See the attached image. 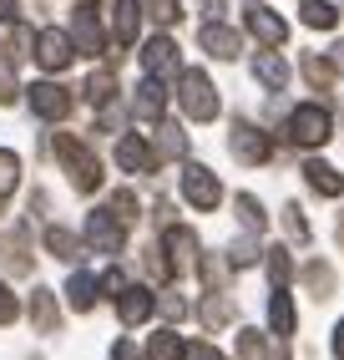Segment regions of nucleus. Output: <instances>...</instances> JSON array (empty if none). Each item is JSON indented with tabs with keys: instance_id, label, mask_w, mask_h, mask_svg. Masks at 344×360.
Returning a JSON list of instances; mask_svg holds the SVG:
<instances>
[{
	"instance_id": "nucleus-45",
	"label": "nucleus",
	"mask_w": 344,
	"mask_h": 360,
	"mask_svg": "<svg viewBox=\"0 0 344 360\" xmlns=\"http://www.w3.org/2000/svg\"><path fill=\"white\" fill-rule=\"evenodd\" d=\"M112 360H147V355H137L132 340H117V345H112Z\"/></svg>"
},
{
	"instance_id": "nucleus-37",
	"label": "nucleus",
	"mask_w": 344,
	"mask_h": 360,
	"mask_svg": "<svg viewBox=\"0 0 344 360\" xmlns=\"http://www.w3.org/2000/svg\"><path fill=\"white\" fill-rule=\"evenodd\" d=\"M107 208H112V213H117V219H121V224H127V229L137 224V193H132V188H117V193H112V203H107Z\"/></svg>"
},
{
	"instance_id": "nucleus-34",
	"label": "nucleus",
	"mask_w": 344,
	"mask_h": 360,
	"mask_svg": "<svg viewBox=\"0 0 344 360\" xmlns=\"http://www.w3.org/2000/svg\"><path fill=\"white\" fill-rule=\"evenodd\" d=\"M198 269H203V284H208V290H228V269H233L228 259L203 254V259H198Z\"/></svg>"
},
{
	"instance_id": "nucleus-47",
	"label": "nucleus",
	"mask_w": 344,
	"mask_h": 360,
	"mask_svg": "<svg viewBox=\"0 0 344 360\" xmlns=\"http://www.w3.org/2000/svg\"><path fill=\"white\" fill-rule=\"evenodd\" d=\"M0 20L15 26V20H20V0H0Z\"/></svg>"
},
{
	"instance_id": "nucleus-40",
	"label": "nucleus",
	"mask_w": 344,
	"mask_h": 360,
	"mask_svg": "<svg viewBox=\"0 0 344 360\" xmlns=\"http://www.w3.org/2000/svg\"><path fill=\"white\" fill-rule=\"evenodd\" d=\"M142 11H147V15H152V20H157V26H172V20H178V15H183V6H178V0H142Z\"/></svg>"
},
{
	"instance_id": "nucleus-46",
	"label": "nucleus",
	"mask_w": 344,
	"mask_h": 360,
	"mask_svg": "<svg viewBox=\"0 0 344 360\" xmlns=\"http://www.w3.org/2000/svg\"><path fill=\"white\" fill-rule=\"evenodd\" d=\"M187 360H223V355H218L213 345H203V340H198V345H187Z\"/></svg>"
},
{
	"instance_id": "nucleus-20",
	"label": "nucleus",
	"mask_w": 344,
	"mask_h": 360,
	"mask_svg": "<svg viewBox=\"0 0 344 360\" xmlns=\"http://www.w3.org/2000/svg\"><path fill=\"white\" fill-rule=\"evenodd\" d=\"M96 290H102V284H96L91 274H81V269H77V274L66 279V304L77 309V315H91V309H96V300H102Z\"/></svg>"
},
{
	"instance_id": "nucleus-32",
	"label": "nucleus",
	"mask_w": 344,
	"mask_h": 360,
	"mask_svg": "<svg viewBox=\"0 0 344 360\" xmlns=\"http://www.w3.org/2000/svg\"><path fill=\"white\" fill-rule=\"evenodd\" d=\"M233 320V300H223V290H208V300H203V325L208 330H223Z\"/></svg>"
},
{
	"instance_id": "nucleus-49",
	"label": "nucleus",
	"mask_w": 344,
	"mask_h": 360,
	"mask_svg": "<svg viewBox=\"0 0 344 360\" xmlns=\"http://www.w3.org/2000/svg\"><path fill=\"white\" fill-rule=\"evenodd\" d=\"M198 6H203V15H208V20L223 15V0H198Z\"/></svg>"
},
{
	"instance_id": "nucleus-6",
	"label": "nucleus",
	"mask_w": 344,
	"mask_h": 360,
	"mask_svg": "<svg viewBox=\"0 0 344 360\" xmlns=\"http://www.w3.org/2000/svg\"><path fill=\"white\" fill-rule=\"evenodd\" d=\"M31 56H36V66L41 71H66L71 61H77V41H71L66 31H56V26H46V31H36V46H31Z\"/></svg>"
},
{
	"instance_id": "nucleus-1",
	"label": "nucleus",
	"mask_w": 344,
	"mask_h": 360,
	"mask_svg": "<svg viewBox=\"0 0 344 360\" xmlns=\"http://www.w3.org/2000/svg\"><path fill=\"white\" fill-rule=\"evenodd\" d=\"M51 153H56V162L66 167V178H71L77 193H96V188H102V158H96L81 137L56 132V137H51Z\"/></svg>"
},
{
	"instance_id": "nucleus-43",
	"label": "nucleus",
	"mask_w": 344,
	"mask_h": 360,
	"mask_svg": "<svg viewBox=\"0 0 344 360\" xmlns=\"http://www.w3.org/2000/svg\"><path fill=\"white\" fill-rule=\"evenodd\" d=\"M157 309H162L172 325H183V320H187V300H183V295H162V300H157Z\"/></svg>"
},
{
	"instance_id": "nucleus-11",
	"label": "nucleus",
	"mask_w": 344,
	"mask_h": 360,
	"mask_svg": "<svg viewBox=\"0 0 344 360\" xmlns=\"http://www.w3.org/2000/svg\"><path fill=\"white\" fill-rule=\"evenodd\" d=\"M0 264H6L11 274H31L36 259H31V233L26 229H6L0 233Z\"/></svg>"
},
{
	"instance_id": "nucleus-24",
	"label": "nucleus",
	"mask_w": 344,
	"mask_h": 360,
	"mask_svg": "<svg viewBox=\"0 0 344 360\" xmlns=\"http://www.w3.org/2000/svg\"><path fill=\"white\" fill-rule=\"evenodd\" d=\"M81 97L102 112V107H112V97H117V77H112V66H102V71H91L86 77V86H81Z\"/></svg>"
},
{
	"instance_id": "nucleus-22",
	"label": "nucleus",
	"mask_w": 344,
	"mask_h": 360,
	"mask_svg": "<svg viewBox=\"0 0 344 360\" xmlns=\"http://www.w3.org/2000/svg\"><path fill=\"white\" fill-rule=\"evenodd\" d=\"M31 325H36L41 335H56V330H61V304H56L51 290H36V295H31Z\"/></svg>"
},
{
	"instance_id": "nucleus-4",
	"label": "nucleus",
	"mask_w": 344,
	"mask_h": 360,
	"mask_svg": "<svg viewBox=\"0 0 344 360\" xmlns=\"http://www.w3.org/2000/svg\"><path fill=\"white\" fill-rule=\"evenodd\" d=\"M71 41H77V56H102L107 51V31H102V15H96V0H77V11H71Z\"/></svg>"
},
{
	"instance_id": "nucleus-35",
	"label": "nucleus",
	"mask_w": 344,
	"mask_h": 360,
	"mask_svg": "<svg viewBox=\"0 0 344 360\" xmlns=\"http://www.w3.org/2000/svg\"><path fill=\"white\" fill-rule=\"evenodd\" d=\"M15 183H20V158L11 148H0V203L15 193Z\"/></svg>"
},
{
	"instance_id": "nucleus-28",
	"label": "nucleus",
	"mask_w": 344,
	"mask_h": 360,
	"mask_svg": "<svg viewBox=\"0 0 344 360\" xmlns=\"http://www.w3.org/2000/svg\"><path fill=\"white\" fill-rule=\"evenodd\" d=\"M299 66H304V77H309L314 91H329V86H334V61H329L324 51H309Z\"/></svg>"
},
{
	"instance_id": "nucleus-27",
	"label": "nucleus",
	"mask_w": 344,
	"mask_h": 360,
	"mask_svg": "<svg viewBox=\"0 0 344 360\" xmlns=\"http://www.w3.org/2000/svg\"><path fill=\"white\" fill-rule=\"evenodd\" d=\"M147 360H187V345L178 340V330H157L147 340Z\"/></svg>"
},
{
	"instance_id": "nucleus-33",
	"label": "nucleus",
	"mask_w": 344,
	"mask_h": 360,
	"mask_svg": "<svg viewBox=\"0 0 344 360\" xmlns=\"http://www.w3.org/2000/svg\"><path fill=\"white\" fill-rule=\"evenodd\" d=\"M263 259H268V279H274V290H284V284L293 279V259H289V249H263Z\"/></svg>"
},
{
	"instance_id": "nucleus-30",
	"label": "nucleus",
	"mask_w": 344,
	"mask_h": 360,
	"mask_svg": "<svg viewBox=\"0 0 344 360\" xmlns=\"http://www.w3.org/2000/svg\"><path fill=\"white\" fill-rule=\"evenodd\" d=\"M20 97V82H15V51L0 41V107H11Z\"/></svg>"
},
{
	"instance_id": "nucleus-26",
	"label": "nucleus",
	"mask_w": 344,
	"mask_h": 360,
	"mask_svg": "<svg viewBox=\"0 0 344 360\" xmlns=\"http://www.w3.org/2000/svg\"><path fill=\"white\" fill-rule=\"evenodd\" d=\"M299 20L314 31H334L339 26V11L329 6V0H299Z\"/></svg>"
},
{
	"instance_id": "nucleus-44",
	"label": "nucleus",
	"mask_w": 344,
	"mask_h": 360,
	"mask_svg": "<svg viewBox=\"0 0 344 360\" xmlns=\"http://www.w3.org/2000/svg\"><path fill=\"white\" fill-rule=\"evenodd\" d=\"M102 290H107V295L117 300L121 290H127V274H121V269H107V274H102Z\"/></svg>"
},
{
	"instance_id": "nucleus-23",
	"label": "nucleus",
	"mask_w": 344,
	"mask_h": 360,
	"mask_svg": "<svg viewBox=\"0 0 344 360\" xmlns=\"http://www.w3.org/2000/svg\"><path fill=\"white\" fill-rule=\"evenodd\" d=\"M268 330H274L279 340H289V335L299 330V320H293V300H289V290H274V300H268Z\"/></svg>"
},
{
	"instance_id": "nucleus-50",
	"label": "nucleus",
	"mask_w": 344,
	"mask_h": 360,
	"mask_svg": "<svg viewBox=\"0 0 344 360\" xmlns=\"http://www.w3.org/2000/svg\"><path fill=\"white\" fill-rule=\"evenodd\" d=\"M334 238H339V249H344V213H339V229H334Z\"/></svg>"
},
{
	"instance_id": "nucleus-5",
	"label": "nucleus",
	"mask_w": 344,
	"mask_h": 360,
	"mask_svg": "<svg viewBox=\"0 0 344 360\" xmlns=\"http://www.w3.org/2000/svg\"><path fill=\"white\" fill-rule=\"evenodd\" d=\"M183 198H187V208L213 213L218 203H223V183H218V173H208L203 162H187L183 167Z\"/></svg>"
},
{
	"instance_id": "nucleus-19",
	"label": "nucleus",
	"mask_w": 344,
	"mask_h": 360,
	"mask_svg": "<svg viewBox=\"0 0 344 360\" xmlns=\"http://www.w3.org/2000/svg\"><path fill=\"white\" fill-rule=\"evenodd\" d=\"M137 26H142V6H137V0H117V6H112V41L117 46H132Z\"/></svg>"
},
{
	"instance_id": "nucleus-41",
	"label": "nucleus",
	"mask_w": 344,
	"mask_h": 360,
	"mask_svg": "<svg viewBox=\"0 0 344 360\" xmlns=\"http://www.w3.org/2000/svg\"><path fill=\"white\" fill-rule=\"evenodd\" d=\"M284 229L299 238V244H309V219L299 213V203H289V208H284Z\"/></svg>"
},
{
	"instance_id": "nucleus-9",
	"label": "nucleus",
	"mask_w": 344,
	"mask_h": 360,
	"mask_svg": "<svg viewBox=\"0 0 344 360\" xmlns=\"http://www.w3.org/2000/svg\"><path fill=\"white\" fill-rule=\"evenodd\" d=\"M26 102H31V112L41 117V122H66V117H71V91H66L61 82H36V86H26Z\"/></svg>"
},
{
	"instance_id": "nucleus-31",
	"label": "nucleus",
	"mask_w": 344,
	"mask_h": 360,
	"mask_svg": "<svg viewBox=\"0 0 344 360\" xmlns=\"http://www.w3.org/2000/svg\"><path fill=\"white\" fill-rule=\"evenodd\" d=\"M233 208H238V224L249 229V233H263V229H268V213H263V203H258L253 193H238Z\"/></svg>"
},
{
	"instance_id": "nucleus-14",
	"label": "nucleus",
	"mask_w": 344,
	"mask_h": 360,
	"mask_svg": "<svg viewBox=\"0 0 344 360\" xmlns=\"http://www.w3.org/2000/svg\"><path fill=\"white\" fill-rule=\"evenodd\" d=\"M162 249H167V259H172V274H187L192 264H198V233H192V229H172V224H167Z\"/></svg>"
},
{
	"instance_id": "nucleus-18",
	"label": "nucleus",
	"mask_w": 344,
	"mask_h": 360,
	"mask_svg": "<svg viewBox=\"0 0 344 360\" xmlns=\"http://www.w3.org/2000/svg\"><path fill=\"white\" fill-rule=\"evenodd\" d=\"M304 183L314 188L319 198H339V193H344V178H339V167L319 162V158H309V162H304Z\"/></svg>"
},
{
	"instance_id": "nucleus-2",
	"label": "nucleus",
	"mask_w": 344,
	"mask_h": 360,
	"mask_svg": "<svg viewBox=\"0 0 344 360\" xmlns=\"http://www.w3.org/2000/svg\"><path fill=\"white\" fill-rule=\"evenodd\" d=\"M334 137V117H329V107H314V102H304V107H293L289 112V142L293 148H324V142Z\"/></svg>"
},
{
	"instance_id": "nucleus-8",
	"label": "nucleus",
	"mask_w": 344,
	"mask_h": 360,
	"mask_svg": "<svg viewBox=\"0 0 344 360\" xmlns=\"http://www.w3.org/2000/svg\"><path fill=\"white\" fill-rule=\"evenodd\" d=\"M86 244L96 254H121V244H127V224H121L112 208H96V213H86Z\"/></svg>"
},
{
	"instance_id": "nucleus-48",
	"label": "nucleus",
	"mask_w": 344,
	"mask_h": 360,
	"mask_svg": "<svg viewBox=\"0 0 344 360\" xmlns=\"http://www.w3.org/2000/svg\"><path fill=\"white\" fill-rule=\"evenodd\" d=\"M329 350H334V360H344V320L334 325V345H329Z\"/></svg>"
},
{
	"instance_id": "nucleus-7",
	"label": "nucleus",
	"mask_w": 344,
	"mask_h": 360,
	"mask_svg": "<svg viewBox=\"0 0 344 360\" xmlns=\"http://www.w3.org/2000/svg\"><path fill=\"white\" fill-rule=\"evenodd\" d=\"M243 31H249L258 46H268V51H279V46L289 41V26L263 6V0H249V6H243Z\"/></svg>"
},
{
	"instance_id": "nucleus-16",
	"label": "nucleus",
	"mask_w": 344,
	"mask_h": 360,
	"mask_svg": "<svg viewBox=\"0 0 344 360\" xmlns=\"http://www.w3.org/2000/svg\"><path fill=\"white\" fill-rule=\"evenodd\" d=\"M162 112H167L162 77H147V82L137 86V97H132V117H137V122H162Z\"/></svg>"
},
{
	"instance_id": "nucleus-29",
	"label": "nucleus",
	"mask_w": 344,
	"mask_h": 360,
	"mask_svg": "<svg viewBox=\"0 0 344 360\" xmlns=\"http://www.w3.org/2000/svg\"><path fill=\"white\" fill-rule=\"evenodd\" d=\"M304 284H309L314 300H329V295H334V269H329L324 259H309V264H304Z\"/></svg>"
},
{
	"instance_id": "nucleus-13",
	"label": "nucleus",
	"mask_w": 344,
	"mask_h": 360,
	"mask_svg": "<svg viewBox=\"0 0 344 360\" xmlns=\"http://www.w3.org/2000/svg\"><path fill=\"white\" fill-rule=\"evenodd\" d=\"M157 153H152V142H142V137H121L117 142V167L121 173H157Z\"/></svg>"
},
{
	"instance_id": "nucleus-15",
	"label": "nucleus",
	"mask_w": 344,
	"mask_h": 360,
	"mask_svg": "<svg viewBox=\"0 0 344 360\" xmlns=\"http://www.w3.org/2000/svg\"><path fill=\"white\" fill-rule=\"evenodd\" d=\"M152 309H157V295H152V290H142V284H127V290L117 295V315H121V325H142V320H152Z\"/></svg>"
},
{
	"instance_id": "nucleus-42",
	"label": "nucleus",
	"mask_w": 344,
	"mask_h": 360,
	"mask_svg": "<svg viewBox=\"0 0 344 360\" xmlns=\"http://www.w3.org/2000/svg\"><path fill=\"white\" fill-rule=\"evenodd\" d=\"M20 320V300L11 295V284L0 279V325H15Z\"/></svg>"
},
{
	"instance_id": "nucleus-25",
	"label": "nucleus",
	"mask_w": 344,
	"mask_h": 360,
	"mask_svg": "<svg viewBox=\"0 0 344 360\" xmlns=\"http://www.w3.org/2000/svg\"><path fill=\"white\" fill-rule=\"evenodd\" d=\"M46 254H56L61 264H77L81 259V244H77V233H71V229L51 224V229H46Z\"/></svg>"
},
{
	"instance_id": "nucleus-10",
	"label": "nucleus",
	"mask_w": 344,
	"mask_h": 360,
	"mask_svg": "<svg viewBox=\"0 0 344 360\" xmlns=\"http://www.w3.org/2000/svg\"><path fill=\"white\" fill-rule=\"evenodd\" d=\"M228 148H233V158H238V162H249V167H258V162L274 158V142H268L253 122H243V117H238L233 132H228Z\"/></svg>"
},
{
	"instance_id": "nucleus-12",
	"label": "nucleus",
	"mask_w": 344,
	"mask_h": 360,
	"mask_svg": "<svg viewBox=\"0 0 344 360\" xmlns=\"http://www.w3.org/2000/svg\"><path fill=\"white\" fill-rule=\"evenodd\" d=\"M142 66H147V77H178V41L152 36L142 46Z\"/></svg>"
},
{
	"instance_id": "nucleus-21",
	"label": "nucleus",
	"mask_w": 344,
	"mask_h": 360,
	"mask_svg": "<svg viewBox=\"0 0 344 360\" xmlns=\"http://www.w3.org/2000/svg\"><path fill=\"white\" fill-rule=\"evenodd\" d=\"M253 82H263L268 91H284L289 86V61L274 56V51H258L253 56Z\"/></svg>"
},
{
	"instance_id": "nucleus-17",
	"label": "nucleus",
	"mask_w": 344,
	"mask_h": 360,
	"mask_svg": "<svg viewBox=\"0 0 344 360\" xmlns=\"http://www.w3.org/2000/svg\"><path fill=\"white\" fill-rule=\"evenodd\" d=\"M203 51H208L213 61H233V56L243 51V41H238L233 26H223V20H208V26H203Z\"/></svg>"
},
{
	"instance_id": "nucleus-39",
	"label": "nucleus",
	"mask_w": 344,
	"mask_h": 360,
	"mask_svg": "<svg viewBox=\"0 0 344 360\" xmlns=\"http://www.w3.org/2000/svg\"><path fill=\"white\" fill-rule=\"evenodd\" d=\"M228 264H233V269L258 264V244H253V238H233V244H228Z\"/></svg>"
},
{
	"instance_id": "nucleus-36",
	"label": "nucleus",
	"mask_w": 344,
	"mask_h": 360,
	"mask_svg": "<svg viewBox=\"0 0 344 360\" xmlns=\"http://www.w3.org/2000/svg\"><path fill=\"white\" fill-rule=\"evenodd\" d=\"M238 360H274V355H268V340L258 330H243L238 335Z\"/></svg>"
},
{
	"instance_id": "nucleus-38",
	"label": "nucleus",
	"mask_w": 344,
	"mask_h": 360,
	"mask_svg": "<svg viewBox=\"0 0 344 360\" xmlns=\"http://www.w3.org/2000/svg\"><path fill=\"white\" fill-rule=\"evenodd\" d=\"M187 153V132L183 127H162V137H157V158H183Z\"/></svg>"
},
{
	"instance_id": "nucleus-3",
	"label": "nucleus",
	"mask_w": 344,
	"mask_h": 360,
	"mask_svg": "<svg viewBox=\"0 0 344 360\" xmlns=\"http://www.w3.org/2000/svg\"><path fill=\"white\" fill-rule=\"evenodd\" d=\"M178 102H183V112L192 117V122H218V112H223V97L213 91V82H208V71H183L178 77Z\"/></svg>"
}]
</instances>
